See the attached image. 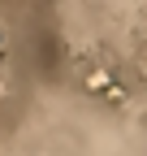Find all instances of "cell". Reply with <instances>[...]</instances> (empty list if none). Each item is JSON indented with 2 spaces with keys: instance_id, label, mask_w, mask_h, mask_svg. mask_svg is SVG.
Returning a JSON list of instances; mask_svg holds the SVG:
<instances>
[{
  "instance_id": "1",
  "label": "cell",
  "mask_w": 147,
  "mask_h": 156,
  "mask_svg": "<svg viewBox=\"0 0 147 156\" xmlns=\"http://www.w3.org/2000/svg\"><path fill=\"white\" fill-rule=\"evenodd\" d=\"M108 83H113V69H91V74H87V91H91V95H104Z\"/></svg>"
},
{
  "instance_id": "2",
  "label": "cell",
  "mask_w": 147,
  "mask_h": 156,
  "mask_svg": "<svg viewBox=\"0 0 147 156\" xmlns=\"http://www.w3.org/2000/svg\"><path fill=\"white\" fill-rule=\"evenodd\" d=\"M104 100H108V104H125V87L117 83V78H113V83H108V91H104Z\"/></svg>"
},
{
  "instance_id": "3",
  "label": "cell",
  "mask_w": 147,
  "mask_h": 156,
  "mask_svg": "<svg viewBox=\"0 0 147 156\" xmlns=\"http://www.w3.org/2000/svg\"><path fill=\"white\" fill-rule=\"evenodd\" d=\"M0 61H5V35H0Z\"/></svg>"
},
{
  "instance_id": "4",
  "label": "cell",
  "mask_w": 147,
  "mask_h": 156,
  "mask_svg": "<svg viewBox=\"0 0 147 156\" xmlns=\"http://www.w3.org/2000/svg\"><path fill=\"white\" fill-rule=\"evenodd\" d=\"M143 74H147V56H143Z\"/></svg>"
}]
</instances>
